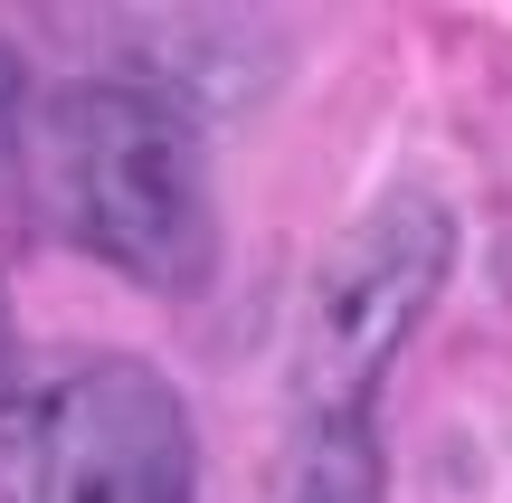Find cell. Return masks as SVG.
Masks as SVG:
<instances>
[{"label": "cell", "mask_w": 512, "mask_h": 503, "mask_svg": "<svg viewBox=\"0 0 512 503\" xmlns=\"http://www.w3.org/2000/svg\"><path fill=\"white\" fill-rule=\"evenodd\" d=\"M29 162L48 219L95 266L190 295L219 266V200H209V143L190 105L162 86H57L29 114Z\"/></svg>", "instance_id": "6da1fadb"}, {"label": "cell", "mask_w": 512, "mask_h": 503, "mask_svg": "<svg viewBox=\"0 0 512 503\" xmlns=\"http://www.w3.org/2000/svg\"><path fill=\"white\" fill-rule=\"evenodd\" d=\"M0 503H200V428L152 361H76L0 409Z\"/></svg>", "instance_id": "7a4b0ae2"}, {"label": "cell", "mask_w": 512, "mask_h": 503, "mask_svg": "<svg viewBox=\"0 0 512 503\" xmlns=\"http://www.w3.org/2000/svg\"><path fill=\"white\" fill-rule=\"evenodd\" d=\"M446 266H456V219L427 190H389L361 228L323 247L304 295V342H294V399L304 428H370L399 342L427 323Z\"/></svg>", "instance_id": "3957f363"}, {"label": "cell", "mask_w": 512, "mask_h": 503, "mask_svg": "<svg viewBox=\"0 0 512 503\" xmlns=\"http://www.w3.org/2000/svg\"><path fill=\"white\" fill-rule=\"evenodd\" d=\"M285 503H380V437L370 428H304Z\"/></svg>", "instance_id": "277c9868"}, {"label": "cell", "mask_w": 512, "mask_h": 503, "mask_svg": "<svg viewBox=\"0 0 512 503\" xmlns=\"http://www.w3.org/2000/svg\"><path fill=\"white\" fill-rule=\"evenodd\" d=\"M19 399V323H10V295H0V409Z\"/></svg>", "instance_id": "5b68a950"}]
</instances>
